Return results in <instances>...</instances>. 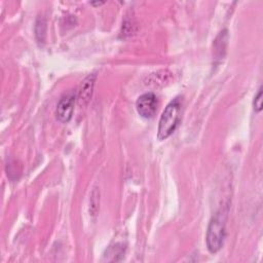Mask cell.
Returning a JSON list of instances; mask_svg holds the SVG:
<instances>
[{"mask_svg": "<svg viewBox=\"0 0 263 263\" xmlns=\"http://www.w3.org/2000/svg\"><path fill=\"white\" fill-rule=\"evenodd\" d=\"M226 211L220 210L211 219L205 236V242L208 250L215 254L223 246V241L226 234Z\"/></svg>", "mask_w": 263, "mask_h": 263, "instance_id": "1", "label": "cell"}, {"mask_svg": "<svg viewBox=\"0 0 263 263\" xmlns=\"http://www.w3.org/2000/svg\"><path fill=\"white\" fill-rule=\"evenodd\" d=\"M181 116V101L180 98L174 99L164 108L158 122L157 138L158 140H165L177 128Z\"/></svg>", "mask_w": 263, "mask_h": 263, "instance_id": "2", "label": "cell"}, {"mask_svg": "<svg viewBox=\"0 0 263 263\" xmlns=\"http://www.w3.org/2000/svg\"><path fill=\"white\" fill-rule=\"evenodd\" d=\"M105 2H103V1H101V2H91L90 4L91 5H101V4H104Z\"/></svg>", "mask_w": 263, "mask_h": 263, "instance_id": "8", "label": "cell"}, {"mask_svg": "<svg viewBox=\"0 0 263 263\" xmlns=\"http://www.w3.org/2000/svg\"><path fill=\"white\" fill-rule=\"evenodd\" d=\"M253 107L256 112H260L262 110V86H260L257 95L254 98Z\"/></svg>", "mask_w": 263, "mask_h": 263, "instance_id": "7", "label": "cell"}, {"mask_svg": "<svg viewBox=\"0 0 263 263\" xmlns=\"http://www.w3.org/2000/svg\"><path fill=\"white\" fill-rule=\"evenodd\" d=\"M96 77L97 75L92 73V74H89L87 77H85L84 80L82 81L78 91V96H77V100L80 105H86L91 100Z\"/></svg>", "mask_w": 263, "mask_h": 263, "instance_id": "5", "label": "cell"}, {"mask_svg": "<svg viewBox=\"0 0 263 263\" xmlns=\"http://www.w3.org/2000/svg\"><path fill=\"white\" fill-rule=\"evenodd\" d=\"M76 101V96L74 92H69L65 95L58 103L57 105V118L63 122L67 123L71 120L73 111H74V105Z\"/></svg>", "mask_w": 263, "mask_h": 263, "instance_id": "4", "label": "cell"}, {"mask_svg": "<svg viewBox=\"0 0 263 263\" xmlns=\"http://www.w3.org/2000/svg\"><path fill=\"white\" fill-rule=\"evenodd\" d=\"M157 98L153 92H146L140 96L136 102L139 115L143 118H152L157 110Z\"/></svg>", "mask_w": 263, "mask_h": 263, "instance_id": "3", "label": "cell"}, {"mask_svg": "<svg viewBox=\"0 0 263 263\" xmlns=\"http://www.w3.org/2000/svg\"><path fill=\"white\" fill-rule=\"evenodd\" d=\"M35 33H36L37 40L39 42H43L44 38H45V33H46V24H45V21L42 17H39L37 23H36Z\"/></svg>", "mask_w": 263, "mask_h": 263, "instance_id": "6", "label": "cell"}]
</instances>
